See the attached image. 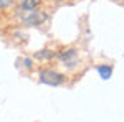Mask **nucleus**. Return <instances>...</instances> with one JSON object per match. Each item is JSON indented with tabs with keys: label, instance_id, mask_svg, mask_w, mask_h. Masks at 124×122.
Instances as JSON below:
<instances>
[{
	"label": "nucleus",
	"instance_id": "nucleus-1",
	"mask_svg": "<svg viewBox=\"0 0 124 122\" xmlns=\"http://www.w3.org/2000/svg\"><path fill=\"white\" fill-rule=\"evenodd\" d=\"M65 76L53 71V69H41L40 71V83L43 84H48V86H60L65 83Z\"/></svg>",
	"mask_w": 124,
	"mask_h": 122
},
{
	"label": "nucleus",
	"instance_id": "nucleus-2",
	"mask_svg": "<svg viewBox=\"0 0 124 122\" xmlns=\"http://www.w3.org/2000/svg\"><path fill=\"white\" fill-rule=\"evenodd\" d=\"M46 18L43 13H40L35 10H23V15H22V20L25 22V23H28V25H40L43 20Z\"/></svg>",
	"mask_w": 124,
	"mask_h": 122
},
{
	"label": "nucleus",
	"instance_id": "nucleus-3",
	"mask_svg": "<svg viewBox=\"0 0 124 122\" xmlns=\"http://www.w3.org/2000/svg\"><path fill=\"white\" fill-rule=\"evenodd\" d=\"M58 58H60V61L65 66H70V68H73V66L78 63L76 50H65V51H61V53L58 55Z\"/></svg>",
	"mask_w": 124,
	"mask_h": 122
},
{
	"label": "nucleus",
	"instance_id": "nucleus-4",
	"mask_svg": "<svg viewBox=\"0 0 124 122\" xmlns=\"http://www.w3.org/2000/svg\"><path fill=\"white\" fill-rule=\"evenodd\" d=\"M18 2L23 10H35L41 3V0H18Z\"/></svg>",
	"mask_w": 124,
	"mask_h": 122
},
{
	"label": "nucleus",
	"instance_id": "nucleus-5",
	"mask_svg": "<svg viewBox=\"0 0 124 122\" xmlns=\"http://www.w3.org/2000/svg\"><path fill=\"white\" fill-rule=\"evenodd\" d=\"M98 73H99V76L103 79H109L111 74H113V68L108 65H101V66H98Z\"/></svg>",
	"mask_w": 124,
	"mask_h": 122
},
{
	"label": "nucleus",
	"instance_id": "nucleus-6",
	"mask_svg": "<svg viewBox=\"0 0 124 122\" xmlns=\"http://www.w3.org/2000/svg\"><path fill=\"white\" fill-rule=\"evenodd\" d=\"M55 56V51H50V50H43L41 53H37V58L40 59H51Z\"/></svg>",
	"mask_w": 124,
	"mask_h": 122
},
{
	"label": "nucleus",
	"instance_id": "nucleus-7",
	"mask_svg": "<svg viewBox=\"0 0 124 122\" xmlns=\"http://www.w3.org/2000/svg\"><path fill=\"white\" fill-rule=\"evenodd\" d=\"M13 3V0H0V10H7Z\"/></svg>",
	"mask_w": 124,
	"mask_h": 122
}]
</instances>
